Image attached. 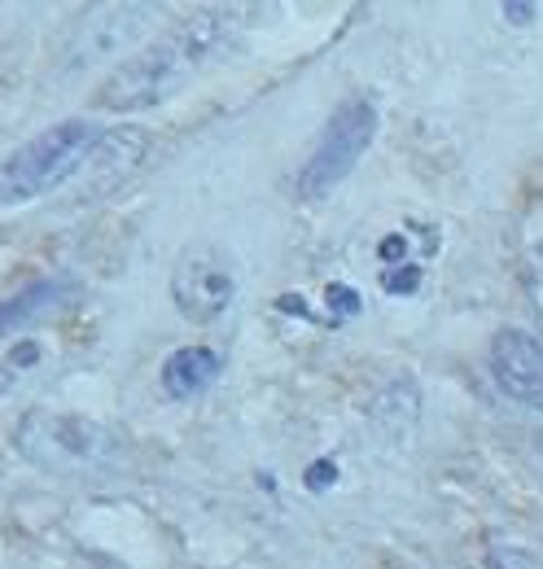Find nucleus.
Listing matches in <instances>:
<instances>
[{
	"mask_svg": "<svg viewBox=\"0 0 543 569\" xmlns=\"http://www.w3.org/2000/svg\"><path fill=\"white\" fill-rule=\"evenodd\" d=\"M233 31H237V22L224 9L189 13L185 22L167 27L158 40H149L140 53H132L128 62H119L106 74L92 92V106L128 114V110L171 101L233 44Z\"/></svg>",
	"mask_w": 543,
	"mask_h": 569,
	"instance_id": "f257e3e1",
	"label": "nucleus"
},
{
	"mask_svg": "<svg viewBox=\"0 0 543 569\" xmlns=\"http://www.w3.org/2000/svg\"><path fill=\"white\" fill-rule=\"evenodd\" d=\"M97 137L101 132L83 119H62L40 137H31L0 162V202H31L45 193H58L62 184H75Z\"/></svg>",
	"mask_w": 543,
	"mask_h": 569,
	"instance_id": "f03ea898",
	"label": "nucleus"
},
{
	"mask_svg": "<svg viewBox=\"0 0 543 569\" xmlns=\"http://www.w3.org/2000/svg\"><path fill=\"white\" fill-rule=\"evenodd\" d=\"M18 451L58 478H75V473H97L115 460V433L97 426L92 417L79 412H53V408H31L18 433H13Z\"/></svg>",
	"mask_w": 543,
	"mask_h": 569,
	"instance_id": "7ed1b4c3",
	"label": "nucleus"
},
{
	"mask_svg": "<svg viewBox=\"0 0 543 569\" xmlns=\"http://www.w3.org/2000/svg\"><path fill=\"white\" fill-rule=\"evenodd\" d=\"M377 137V110L368 97H346L338 110L329 114L320 141L312 149L303 176H298V198L320 202L338 189L342 180L355 171V162L364 158V149Z\"/></svg>",
	"mask_w": 543,
	"mask_h": 569,
	"instance_id": "20e7f679",
	"label": "nucleus"
},
{
	"mask_svg": "<svg viewBox=\"0 0 543 569\" xmlns=\"http://www.w3.org/2000/svg\"><path fill=\"white\" fill-rule=\"evenodd\" d=\"M154 22V9L145 4H101V9H88L83 22H75V40L67 49V67H92V62H106L115 53H124L128 44H136Z\"/></svg>",
	"mask_w": 543,
	"mask_h": 569,
	"instance_id": "39448f33",
	"label": "nucleus"
},
{
	"mask_svg": "<svg viewBox=\"0 0 543 569\" xmlns=\"http://www.w3.org/2000/svg\"><path fill=\"white\" fill-rule=\"evenodd\" d=\"M233 293H237V284L228 277V268H224L215 254H206V250L185 254L180 268H176V277H171L176 311H180L185 320H194V325L219 320V316L228 311Z\"/></svg>",
	"mask_w": 543,
	"mask_h": 569,
	"instance_id": "423d86ee",
	"label": "nucleus"
},
{
	"mask_svg": "<svg viewBox=\"0 0 543 569\" xmlns=\"http://www.w3.org/2000/svg\"><path fill=\"white\" fill-rule=\"evenodd\" d=\"M491 377L500 386L504 399L543 412V347L522 333V329H504L491 342Z\"/></svg>",
	"mask_w": 543,
	"mask_h": 569,
	"instance_id": "0eeeda50",
	"label": "nucleus"
},
{
	"mask_svg": "<svg viewBox=\"0 0 543 569\" xmlns=\"http://www.w3.org/2000/svg\"><path fill=\"white\" fill-rule=\"evenodd\" d=\"M145 149H149V137L140 128H110V132H101L97 144L88 149L79 176H75V189L83 198H101V193L119 189L136 167L145 162Z\"/></svg>",
	"mask_w": 543,
	"mask_h": 569,
	"instance_id": "6e6552de",
	"label": "nucleus"
},
{
	"mask_svg": "<svg viewBox=\"0 0 543 569\" xmlns=\"http://www.w3.org/2000/svg\"><path fill=\"white\" fill-rule=\"evenodd\" d=\"M215 377H219V356L210 347H180L162 363V390L171 399H198Z\"/></svg>",
	"mask_w": 543,
	"mask_h": 569,
	"instance_id": "1a4fd4ad",
	"label": "nucleus"
},
{
	"mask_svg": "<svg viewBox=\"0 0 543 569\" xmlns=\"http://www.w3.org/2000/svg\"><path fill=\"white\" fill-rule=\"evenodd\" d=\"M67 293H70L67 281H36V284H27L22 293H13L9 302H0V338H9V333H18V329H27L31 320H40V316L53 311Z\"/></svg>",
	"mask_w": 543,
	"mask_h": 569,
	"instance_id": "9d476101",
	"label": "nucleus"
},
{
	"mask_svg": "<svg viewBox=\"0 0 543 569\" xmlns=\"http://www.w3.org/2000/svg\"><path fill=\"white\" fill-rule=\"evenodd\" d=\"M522 281H526V298H531V316L543 333V237H531V246H526Z\"/></svg>",
	"mask_w": 543,
	"mask_h": 569,
	"instance_id": "9b49d317",
	"label": "nucleus"
},
{
	"mask_svg": "<svg viewBox=\"0 0 543 569\" xmlns=\"http://www.w3.org/2000/svg\"><path fill=\"white\" fill-rule=\"evenodd\" d=\"M36 359H40V347H36V342H18V347L9 351V359L0 363V390H4V386H9L27 363H36Z\"/></svg>",
	"mask_w": 543,
	"mask_h": 569,
	"instance_id": "f8f14e48",
	"label": "nucleus"
},
{
	"mask_svg": "<svg viewBox=\"0 0 543 569\" xmlns=\"http://www.w3.org/2000/svg\"><path fill=\"white\" fill-rule=\"evenodd\" d=\"M491 569H543V561L540 557H531L526 548L504 543V548H495V552H491Z\"/></svg>",
	"mask_w": 543,
	"mask_h": 569,
	"instance_id": "ddd939ff",
	"label": "nucleus"
},
{
	"mask_svg": "<svg viewBox=\"0 0 543 569\" xmlns=\"http://www.w3.org/2000/svg\"><path fill=\"white\" fill-rule=\"evenodd\" d=\"M416 281H421V272L412 263H404V272H386V289L391 293H407V289H416Z\"/></svg>",
	"mask_w": 543,
	"mask_h": 569,
	"instance_id": "4468645a",
	"label": "nucleus"
},
{
	"mask_svg": "<svg viewBox=\"0 0 543 569\" xmlns=\"http://www.w3.org/2000/svg\"><path fill=\"white\" fill-rule=\"evenodd\" d=\"M329 298H338V311H359V293L346 284H329Z\"/></svg>",
	"mask_w": 543,
	"mask_h": 569,
	"instance_id": "2eb2a0df",
	"label": "nucleus"
},
{
	"mask_svg": "<svg viewBox=\"0 0 543 569\" xmlns=\"http://www.w3.org/2000/svg\"><path fill=\"white\" fill-rule=\"evenodd\" d=\"M79 566L83 569H124L115 557H101V552H83V557H79Z\"/></svg>",
	"mask_w": 543,
	"mask_h": 569,
	"instance_id": "dca6fc26",
	"label": "nucleus"
},
{
	"mask_svg": "<svg viewBox=\"0 0 543 569\" xmlns=\"http://www.w3.org/2000/svg\"><path fill=\"white\" fill-rule=\"evenodd\" d=\"M404 250H407L404 237H386V241H382V259H399Z\"/></svg>",
	"mask_w": 543,
	"mask_h": 569,
	"instance_id": "f3484780",
	"label": "nucleus"
},
{
	"mask_svg": "<svg viewBox=\"0 0 543 569\" xmlns=\"http://www.w3.org/2000/svg\"><path fill=\"white\" fill-rule=\"evenodd\" d=\"M504 18H513V22H526V18H535V4H504Z\"/></svg>",
	"mask_w": 543,
	"mask_h": 569,
	"instance_id": "a211bd4d",
	"label": "nucleus"
},
{
	"mask_svg": "<svg viewBox=\"0 0 543 569\" xmlns=\"http://www.w3.org/2000/svg\"><path fill=\"white\" fill-rule=\"evenodd\" d=\"M535 451H540V465H543V433L535 438Z\"/></svg>",
	"mask_w": 543,
	"mask_h": 569,
	"instance_id": "6ab92c4d",
	"label": "nucleus"
}]
</instances>
